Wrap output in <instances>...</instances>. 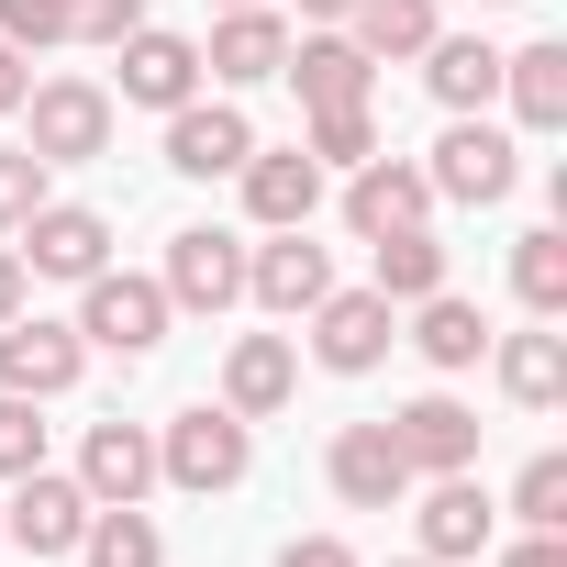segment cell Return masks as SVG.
Returning <instances> with one entry per match:
<instances>
[{
  "mask_svg": "<svg viewBox=\"0 0 567 567\" xmlns=\"http://www.w3.org/2000/svg\"><path fill=\"white\" fill-rule=\"evenodd\" d=\"M245 156H256V123L234 101H178L167 112V167L178 178H234Z\"/></svg>",
  "mask_w": 567,
  "mask_h": 567,
  "instance_id": "obj_14",
  "label": "cell"
},
{
  "mask_svg": "<svg viewBox=\"0 0 567 567\" xmlns=\"http://www.w3.org/2000/svg\"><path fill=\"white\" fill-rule=\"evenodd\" d=\"M278 79L301 90V112H346V101H368V90H379V56H368L357 34H334V23H323V34H301V45H290V68H278Z\"/></svg>",
  "mask_w": 567,
  "mask_h": 567,
  "instance_id": "obj_13",
  "label": "cell"
},
{
  "mask_svg": "<svg viewBox=\"0 0 567 567\" xmlns=\"http://www.w3.org/2000/svg\"><path fill=\"white\" fill-rule=\"evenodd\" d=\"M323 290H334V256L312 245V223L267 234V245L245 256V301H256V312H278V323H301V312H312Z\"/></svg>",
  "mask_w": 567,
  "mask_h": 567,
  "instance_id": "obj_8",
  "label": "cell"
},
{
  "mask_svg": "<svg viewBox=\"0 0 567 567\" xmlns=\"http://www.w3.org/2000/svg\"><path fill=\"white\" fill-rule=\"evenodd\" d=\"M79 368H90L79 323H45V312H12V323H0V390L56 401V390H79Z\"/></svg>",
  "mask_w": 567,
  "mask_h": 567,
  "instance_id": "obj_10",
  "label": "cell"
},
{
  "mask_svg": "<svg viewBox=\"0 0 567 567\" xmlns=\"http://www.w3.org/2000/svg\"><path fill=\"white\" fill-rule=\"evenodd\" d=\"M489 12H512V0H489Z\"/></svg>",
  "mask_w": 567,
  "mask_h": 567,
  "instance_id": "obj_43",
  "label": "cell"
},
{
  "mask_svg": "<svg viewBox=\"0 0 567 567\" xmlns=\"http://www.w3.org/2000/svg\"><path fill=\"white\" fill-rule=\"evenodd\" d=\"M512 290H523V312H534V323H556V312H567V234H556V223L512 234Z\"/></svg>",
  "mask_w": 567,
  "mask_h": 567,
  "instance_id": "obj_29",
  "label": "cell"
},
{
  "mask_svg": "<svg viewBox=\"0 0 567 567\" xmlns=\"http://www.w3.org/2000/svg\"><path fill=\"white\" fill-rule=\"evenodd\" d=\"M301 323H312V357H323L334 379H368V368L401 346V301H379V290H323Z\"/></svg>",
  "mask_w": 567,
  "mask_h": 567,
  "instance_id": "obj_5",
  "label": "cell"
},
{
  "mask_svg": "<svg viewBox=\"0 0 567 567\" xmlns=\"http://www.w3.org/2000/svg\"><path fill=\"white\" fill-rule=\"evenodd\" d=\"M512 178H523V156H512V134L478 123V112H456L445 145H434V167H423V189H434V200H467V212L512 200Z\"/></svg>",
  "mask_w": 567,
  "mask_h": 567,
  "instance_id": "obj_2",
  "label": "cell"
},
{
  "mask_svg": "<svg viewBox=\"0 0 567 567\" xmlns=\"http://www.w3.org/2000/svg\"><path fill=\"white\" fill-rule=\"evenodd\" d=\"M23 467H45V423L23 390H0V478H23Z\"/></svg>",
  "mask_w": 567,
  "mask_h": 567,
  "instance_id": "obj_33",
  "label": "cell"
},
{
  "mask_svg": "<svg viewBox=\"0 0 567 567\" xmlns=\"http://www.w3.org/2000/svg\"><path fill=\"white\" fill-rule=\"evenodd\" d=\"M346 34L390 68V56H423L434 45V0H346Z\"/></svg>",
  "mask_w": 567,
  "mask_h": 567,
  "instance_id": "obj_28",
  "label": "cell"
},
{
  "mask_svg": "<svg viewBox=\"0 0 567 567\" xmlns=\"http://www.w3.org/2000/svg\"><path fill=\"white\" fill-rule=\"evenodd\" d=\"M23 112H34V156H45V167L112 156V90H90V79H34Z\"/></svg>",
  "mask_w": 567,
  "mask_h": 567,
  "instance_id": "obj_4",
  "label": "cell"
},
{
  "mask_svg": "<svg viewBox=\"0 0 567 567\" xmlns=\"http://www.w3.org/2000/svg\"><path fill=\"white\" fill-rule=\"evenodd\" d=\"M12 256H23V278H101V267H112V212L45 200V212L12 234Z\"/></svg>",
  "mask_w": 567,
  "mask_h": 567,
  "instance_id": "obj_6",
  "label": "cell"
},
{
  "mask_svg": "<svg viewBox=\"0 0 567 567\" xmlns=\"http://www.w3.org/2000/svg\"><path fill=\"white\" fill-rule=\"evenodd\" d=\"M79 556H90V567H167V534L145 523V501H90Z\"/></svg>",
  "mask_w": 567,
  "mask_h": 567,
  "instance_id": "obj_26",
  "label": "cell"
},
{
  "mask_svg": "<svg viewBox=\"0 0 567 567\" xmlns=\"http://www.w3.org/2000/svg\"><path fill=\"white\" fill-rule=\"evenodd\" d=\"M390 567H434V556H390Z\"/></svg>",
  "mask_w": 567,
  "mask_h": 567,
  "instance_id": "obj_41",
  "label": "cell"
},
{
  "mask_svg": "<svg viewBox=\"0 0 567 567\" xmlns=\"http://www.w3.org/2000/svg\"><path fill=\"white\" fill-rule=\"evenodd\" d=\"M301 23H346V0H301Z\"/></svg>",
  "mask_w": 567,
  "mask_h": 567,
  "instance_id": "obj_40",
  "label": "cell"
},
{
  "mask_svg": "<svg viewBox=\"0 0 567 567\" xmlns=\"http://www.w3.org/2000/svg\"><path fill=\"white\" fill-rule=\"evenodd\" d=\"M412 523H423V556H434V567H467V556L489 545V523H501V512H489V489L456 467V478H434V489H423V512H412Z\"/></svg>",
  "mask_w": 567,
  "mask_h": 567,
  "instance_id": "obj_21",
  "label": "cell"
},
{
  "mask_svg": "<svg viewBox=\"0 0 567 567\" xmlns=\"http://www.w3.org/2000/svg\"><path fill=\"white\" fill-rule=\"evenodd\" d=\"M390 445L412 456V478H456V467H478V412L456 390H423L390 412Z\"/></svg>",
  "mask_w": 567,
  "mask_h": 567,
  "instance_id": "obj_11",
  "label": "cell"
},
{
  "mask_svg": "<svg viewBox=\"0 0 567 567\" xmlns=\"http://www.w3.org/2000/svg\"><path fill=\"white\" fill-rule=\"evenodd\" d=\"M23 290H34V278H23V256H12V245H0V323H12V312H23Z\"/></svg>",
  "mask_w": 567,
  "mask_h": 567,
  "instance_id": "obj_39",
  "label": "cell"
},
{
  "mask_svg": "<svg viewBox=\"0 0 567 567\" xmlns=\"http://www.w3.org/2000/svg\"><path fill=\"white\" fill-rule=\"evenodd\" d=\"M200 68H212L223 90H256V79H278V68H290V23H278L267 0H245V12H223V23H212Z\"/></svg>",
  "mask_w": 567,
  "mask_h": 567,
  "instance_id": "obj_18",
  "label": "cell"
},
{
  "mask_svg": "<svg viewBox=\"0 0 567 567\" xmlns=\"http://www.w3.org/2000/svg\"><path fill=\"white\" fill-rule=\"evenodd\" d=\"M56 34H68V0H0V45L34 56V45H56Z\"/></svg>",
  "mask_w": 567,
  "mask_h": 567,
  "instance_id": "obj_34",
  "label": "cell"
},
{
  "mask_svg": "<svg viewBox=\"0 0 567 567\" xmlns=\"http://www.w3.org/2000/svg\"><path fill=\"white\" fill-rule=\"evenodd\" d=\"M323 478H334L346 512H390V501H412V456L390 445V423H346L334 456H323Z\"/></svg>",
  "mask_w": 567,
  "mask_h": 567,
  "instance_id": "obj_12",
  "label": "cell"
},
{
  "mask_svg": "<svg viewBox=\"0 0 567 567\" xmlns=\"http://www.w3.org/2000/svg\"><path fill=\"white\" fill-rule=\"evenodd\" d=\"M34 212H45V156L34 145H0V245H12Z\"/></svg>",
  "mask_w": 567,
  "mask_h": 567,
  "instance_id": "obj_32",
  "label": "cell"
},
{
  "mask_svg": "<svg viewBox=\"0 0 567 567\" xmlns=\"http://www.w3.org/2000/svg\"><path fill=\"white\" fill-rule=\"evenodd\" d=\"M346 223L379 245V234H412V223H434V189H423V167H401V156H368V167H346Z\"/></svg>",
  "mask_w": 567,
  "mask_h": 567,
  "instance_id": "obj_15",
  "label": "cell"
},
{
  "mask_svg": "<svg viewBox=\"0 0 567 567\" xmlns=\"http://www.w3.org/2000/svg\"><path fill=\"white\" fill-rule=\"evenodd\" d=\"M368 256H379V278H368L379 301H434V290H445V245H434V223H412V234H379Z\"/></svg>",
  "mask_w": 567,
  "mask_h": 567,
  "instance_id": "obj_27",
  "label": "cell"
},
{
  "mask_svg": "<svg viewBox=\"0 0 567 567\" xmlns=\"http://www.w3.org/2000/svg\"><path fill=\"white\" fill-rule=\"evenodd\" d=\"M79 489H90V501H145V489H156V434L123 423V412L90 423V445H79Z\"/></svg>",
  "mask_w": 567,
  "mask_h": 567,
  "instance_id": "obj_20",
  "label": "cell"
},
{
  "mask_svg": "<svg viewBox=\"0 0 567 567\" xmlns=\"http://www.w3.org/2000/svg\"><path fill=\"white\" fill-rule=\"evenodd\" d=\"M278 567H357V545H346V534H290Z\"/></svg>",
  "mask_w": 567,
  "mask_h": 567,
  "instance_id": "obj_36",
  "label": "cell"
},
{
  "mask_svg": "<svg viewBox=\"0 0 567 567\" xmlns=\"http://www.w3.org/2000/svg\"><path fill=\"white\" fill-rule=\"evenodd\" d=\"M212 12H245V0H212Z\"/></svg>",
  "mask_w": 567,
  "mask_h": 567,
  "instance_id": "obj_42",
  "label": "cell"
},
{
  "mask_svg": "<svg viewBox=\"0 0 567 567\" xmlns=\"http://www.w3.org/2000/svg\"><path fill=\"white\" fill-rule=\"evenodd\" d=\"M423 90H434L445 112H489V90H501V45H478V34H434V45H423Z\"/></svg>",
  "mask_w": 567,
  "mask_h": 567,
  "instance_id": "obj_24",
  "label": "cell"
},
{
  "mask_svg": "<svg viewBox=\"0 0 567 567\" xmlns=\"http://www.w3.org/2000/svg\"><path fill=\"white\" fill-rule=\"evenodd\" d=\"M145 23V0H68V34H90V45H123Z\"/></svg>",
  "mask_w": 567,
  "mask_h": 567,
  "instance_id": "obj_35",
  "label": "cell"
},
{
  "mask_svg": "<svg viewBox=\"0 0 567 567\" xmlns=\"http://www.w3.org/2000/svg\"><path fill=\"white\" fill-rule=\"evenodd\" d=\"M167 312H234L245 301V245L223 234V223H189V234H167Z\"/></svg>",
  "mask_w": 567,
  "mask_h": 567,
  "instance_id": "obj_7",
  "label": "cell"
},
{
  "mask_svg": "<svg viewBox=\"0 0 567 567\" xmlns=\"http://www.w3.org/2000/svg\"><path fill=\"white\" fill-rule=\"evenodd\" d=\"M79 346H112V357H156L167 346V290L156 278H134V267H101V278H79Z\"/></svg>",
  "mask_w": 567,
  "mask_h": 567,
  "instance_id": "obj_3",
  "label": "cell"
},
{
  "mask_svg": "<svg viewBox=\"0 0 567 567\" xmlns=\"http://www.w3.org/2000/svg\"><path fill=\"white\" fill-rule=\"evenodd\" d=\"M512 512H523V534H567V456H534L512 478Z\"/></svg>",
  "mask_w": 567,
  "mask_h": 567,
  "instance_id": "obj_31",
  "label": "cell"
},
{
  "mask_svg": "<svg viewBox=\"0 0 567 567\" xmlns=\"http://www.w3.org/2000/svg\"><path fill=\"white\" fill-rule=\"evenodd\" d=\"M501 90H512L523 134H556V123H567V45H523V56H501Z\"/></svg>",
  "mask_w": 567,
  "mask_h": 567,
  "instance_id": "obj_25",
  "label": "cell"
},
{
  "mask_svg": "<svg viewBox=\"0 0 567 567\" xmlns=\"http://www.w3.org/2000/svg\"><path fill=\"white\" fill-rule=\"evenodd\" d=\"M23 90H34V68H23V45H0V123L23 112Z\"/></svg>",
  "mask_w": 567,
  "mask_h": 567,
  "instance_id": "obj_38",
  "label": "cell"
},
{
  "mask_svg": "<svg viewBox=\"0 0 567 567\" xmlns=\"http://www.w3.org/2000/svg\"><path fill=\"white\" fill-rule=\"evenodd\" d=\"M301 156H312V167H368V156H379V112H368V101H346V112H312Z\"/></svg>",
  "mask_w": 567,
  "mask_h": 567,
  "instance_id": "obj_30",
  "label": "cell"
},
{
  "mask_svg": "<svg viewBox=\"0 0 567 567\" xmlns=\"http://www.w3.org/2000/svg\"><path fill=\"white\" fill-rule=\"evenodd\" d=\"M412 346H423V368L467 379V368L489 357V312H478V301H456V290H434V301H412Z\"/></svg>",
  "mask_w": 567,
  "mask_h": 567,
  "instance_id": "obj_22",
  "label": "cell"
},
{
  "mask_svg": "<svg viewBox=\"0 0 567 567\" xmlns=\"http://www.w3.org/2000/svg\"><path fill=\"white\" fill-rule=\"evenodd\" d=\"M234 178H245V212H256L267 234H290V223H312V212H323V167H312L301 145H256Z\"/></svg>",
  "mask_w": 567,
  "mask_h": 567,
  "instance_id": "obj_16",
  "label": "cell"
},
{
  "mask_svg": "<svg viewBox=\"0 0 567 567\" xmlns=\"http://www.w3.org/2000/svg\"><path fill=\"white\" fill-rule=\"evenodd\" d=\"M489 357H501V390H512L523 412H556V401H567V334H556V323L489 334Z\"/></svg>",
  "mask_w": 567,
  "mask_h": 567,
  "instance_id": "obj_23",
  "label": "cell"
},
{
  "mask_svg": "<svg viewBox=\"0 0 567 567\" xmlns=\"http://www.w3.org/2000/svg\"><path fill=\"white\" fill-rule=\"evenodd\" d=\"M290 390H301V346H290V334H234V357H223V412L267 423V412H290Z\"/></svg>",
  "mask_w": 567,
  "mask_h": 567,
  "instance_id": "obj_17",
  "label": "cell"
},
{
  "mask_svg": "<svg viewBox=\"0 0 567 567\" xmlns=\"http://www.w3.org/2000/svg\"><path fill=\"white\" fill-rule=\"evenodd\" d=\"M123 101H145V112H178V101H200V45H189V34H156V23H134V34H123Z\"/></svg>",
  "mask_w": 567,
  "mask_h": 567,
  "instance_id": "obj_19",
  "label": "cell"
},
{
  "mask_svg": "<svg viewBox=\"0 0 567 567\" xmlns=\"http://www.w3.org/2000/svg\"><path fill=\"white\" fill-rule=\"evenodd\" d=\"M501 567H567V534H523V545H501Z\"/></svg>",
  "mask_w": 567,
  "mask_h": 567,
  "instance_id": "obj_37",
  "label": "cell"
},
{
  "mask_svg": "<svg viewBox=\"0 0 567 567\" xmlns=\"http://www.w3.org/2000/svg\"><path fill=\"white\" fill-rule=\"evenodd\" d=\"M79 534H90V489H79V478H56V467H23V478H12V501H0V545L79 556Z\"/></svg>",
  "mask_w": 567,
  "mask_h": 567,
  "instance_id": "obj_9",
  "label": "cell"
},
{
  "mask_svg": "<svg viewBox=\"0 0 567 567\" xmlns=\"http://www.w3.org/2000/svg\"><path fill=\"white\" fill-rule=\"evenodd\" d=\"M245 467H256V423L223 412V401H200V412H178V423L156 434V478H167V489H200V501H212V489H234Z\"/></svg>",
  "mask_w": 567,
  "mask_h": 567,
  "instance_id": "obj_1",
  "label": "cell"
}]
</instances>
